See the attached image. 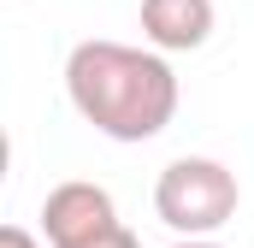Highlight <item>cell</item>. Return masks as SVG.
<instances>
[{"label": "cell", "instance_id": "1", "mask_svg": "<svg viewBox=\"0 0 254 248\" xmlns=\"http://www.w3.org/2000/svg\"><path fill=\"white\" fill-rule=\"evenodd\" d=\"M65 95L77 119L107 142H154L178 119V71L154 48L130 42H77L65 54Z\"/></svg>", "mask_w": 254, "mask_h": 248}, {"label": "cell", "instance_id": "2", "mask_svg": "<svg viewBox=\"0 0 254 248\" xmlns=\"http://www.w3.org/2000/svg\"><path fill=\"white\" fill-rule=\"evenodd\" d=\"M237 201H243L237 172L207 154H184L154 178V213L178 237H219L237 219Z\"/></svg>", "mask_w": 254, "mask_h": 248}, {"label": "cell", "instance_id": "3", "mask_svg": "<svg viewBox=\"0 0 254 248\" xmlns=\"http://www.w3.org/2000/svg\"><path fill=\"white\" fill-rule=\"evenodd\" d=\"M113 225H125L119 219V201L101 184H89V178L54 184L48 201H42V237H48V248H83V243H95V237H107Z\"/></svg>", "mask_w": 254, "mask_h": 248}, {"label": "cell", "instance_id": "4", "mask_svg": "<svg viewBox=\"0 0 254 248\" xmlns=\"http://www.w3.org/2000/svg\"><path fill=\"white\" fill-rule=\"evenodd\" d=\"M219 12L213 0H142V42L154 54H195L207 48Z\"/></svg>", "mask_w": 254, "mask_h": 248}, {"label": "cell", "instance_id": "5", "mask_svg": "<svg viewBox=\"0 0 254 248\" xmlns=\"http://www.w3.org/2000/svg\"><path fill=\"white\" fill-rule=\"evenodd\" d=\"M83 248H142V237H136L130 225H113L107 237H95V243H83Z\"/></svg>", "mask_w": 254, "mask_h": 248}, {"label": "cell", "instance_id": "6", "mask_svg": "<svg viewBox=\"0 0 254 248\" xmlns=\"http://www.w3.org/2000/svg\"><path fill=\"white\" fill-rule=\"evenodd\" d=\"M0 248H42V243H36V231H24V225H6V231H0Z\"/></svg>", "mask_w": 254, "mask_h": 248}, {"label": "cell", "instance_id": "7", "mask_svg": "<svg viewBox=\"0 0 254 248\" xmlns=\"http://www.w3.org/2000/svg\"><path fill=\"white\" fill-rule=\"evenodd\" d=\"M172 248H225V243H219V237H178Z\"/></svg>", "mask_w": 254, "mask_h": 248}]
</instances>
